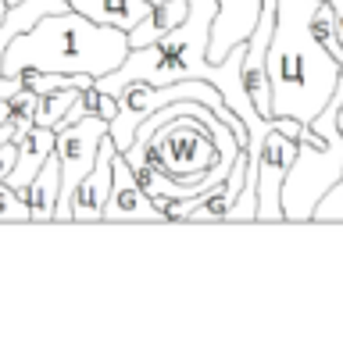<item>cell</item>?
Wrapping results in <instances>:
<instances>
[{"label": "cell", "instance_id": "1", "mask_svg": "<svg viewBox=\"0 0 343 364\" xmlns=\"http://www.w3.org/2000/svg\"><path fill=\"white\" fill-rule=\"evenodd\" d=\"M322 0H279L275 33L268 47V82H272V118L315 122L336 97L343 61L332 58L311 29Z\"/></svg>", "mask_w": 343, "mask_h": 364}, {"label": "cell", "instance_id": "2", "mask_svg": "<svg viewBox=\"0 0 343 364\" xmlns=\"http://www.w3.org/2000/svg\"><path fill=\"white\" fill-rule=\"evenodd\" d=\"M132 43L125 29L100 26L83 11L43 15L33 29L19 33L4 50V75L19 72H65V75H107L129 58Z\"/></svg>", "mask_w": 343, "mask_h": 364}, {"label": "cell", "instance_id": "3", "mask_svg": "<svg viewBox=\"0 0 343 364\" xmlns=\"http://www.w3.org/2000/svg\"><path fill=\"white\" fill-rule=\"evenodd\" d=\"M343 100H329L315 122H304L297 136V161L283 186L286 222H315L318 200L343 175V129H339Z\"/></svg>", "mask_w": 343, "mask_h": 364}, {"label": "cell", "instance_id": "4", "mask_svg": "<svg viewBox=\"0 0 343 364\" xmlns=\"http://www.w3.org/2000/svg\"><path fill=\"white\" fill-rule=\"evenodd\" d=\"M111 122L100 114H86L72 122L68 129L58 132V161H61V204H58V222H72V200L79 182L90 175V168L100 157V143L107 139Z\"/></svg>", "mask_w": 343, "mask_h": 364}, {"label": "cell", "instance_id": "5", "mask_svg": "<svg viewBox=\"0 0 343 364\" xmlns=\"http://www.w3.org/2000/svg\"><path fill=\"white\" fill-rule=\"evenodd\" d=\"M104 222H168L164 211L157 208V200L143 190L136 168L129 164V157L122 150L115 154V190L107 197Z\"/></svg>", "mask_w": 343, "mask_h": 364}, {"label": "cell", "instance_id": "6", "mask_svg": "<svg viewBox=\"0 0 343 364\" xmlns=\"http://www.w3.org/2000/svg\"><path fill=\"white\" fill-rule=\"evenodd\" d=\"M115 139L107 132V139L100 143V157L97 164L90 168V175L79 182L75 190V200H72V222H104V211H107V197L115 190Z\"/></svg>", "mask_w": 343, "mask_h": 364}, {"label": "cell", "instance_id": "7", "mask_svg": "<svg viewBox=\"0 0 343 364\" xmlns=\"http://www.w3.org/2000/svg\"><path fill=\"white\" fill-rule=\"evenodd\" d=\"M261 4L265 0H218V18L211 26V50L208 61H222L229 58V50L236 43H247L258 18H261Z\"/></svg>", "mask_w": 343, "mask_h": 364}, {"label": "cell", "instance_id": "8", "mask_svg": "<svg viewBox=\"0 0 343 364\" xmlns=\"http://www.w3.org/2000/svg\"><path fill=\"white\" fill-rule=\"evenodd\" d=\"M19 143V164H15V171H11V186L15 190H26L29 182L40 175V168L51 161V154L58 150V129H47V125H33L22 139H15Z\"/></svg>", "mask_w": 343, "mask_h": 364}, {"label": "cell", "instance_id": "9", "mask_svg": "<svg viewBox=\"0 0 343 364\" xmlns=\"http://www.w3.org/2000/svg\"><path fill=\"white\" fill-rule=\"evenodd\" d=\"M75 11H83L86 18L100 22V26H115V29H125L132 33L150 11L154 4L150 0H68Z\"/></svg>", "mask_w": 343, "mask_h": 364}, {"label": "cell", "instance_id": "10", "mask_svg": "<svg viewBox=\"0 0 343 364\" xmlns=\"http://www.w3.org/2000/svg\"><path fill=\"white\" fill-rule=\"evenodd\" d=\"M22 197L33 211V222H58V204H61V161H58V150L40 168V175L22 190Z\"/></svg>", "mask_w": 343, "mask_h": 364}, {"label": "cell", "instance_id": "11", "mask_svg": "<svg viewBox=\"0 0 343 364\" xmlns=\"http://www.w3.org/2000/svg\"><path fill=\"white\" fill-rule=\"evenodd\" d=\"M186 15H190V0H161V4H154V11L129 33L132 50H136V47H147V43H157L164 33L176 29Z\"/></svg>", "mask_w": 343, "mask_h": 364}, {"label": "cell", "instance_id": "12", "mask_svg": "<svg viewBox=\"0 0 343 364\" xmlns=\"http://www.w3.org/2000/svg\"><path fill=\"white\" fill-rule=\"evenodd\" d=\"M311 29H315V36L322 40V47H325L332 58H339V61H343V40H339L336 11H332L329 0H322V4H318V11H315V18H311Z\"/></svg>", "mask_w": 343, "mask_h": 364}, {"label": "cell", "instance_id": "13", "mask_svg": "<svg viewBox=\"0 0 343 364\" xmlns=\"http://www.w3.org/2000/svg\"><path fill=\"white\" fill-rule=\"evenodd\" d=\"M36 107H40V93L26 82V86L11 97V111H15V118H11V125H15V139H22V136L36 125Z\"/></svg>", "mask_w": 343, "mask_h": 364}, {"label": "cell", "instance_id": "14", "mask_svg": "<svg viewBox=\"0 0 343 364\" xmlns=\"http://www.w3.org/2000/svg\"><path fill=\"white\" fill-rule=\"evenodd\" d=\"M0 222H33V211L11 182H0Z\"/></svg>", "mask_w": 343, "mask_h": 364}, {"label": "cell", "instance_id": "15", "mask_svg": "<svg viewBox=\"0 0 343 364\" xmlns=\"http://www.w3.org/2000/svg\"><path fill=\"white\" fill-rule=\"evenodd\" d=\"M339 129H343V107H339ZM315 222H343V175H339L336 186L318 200V208H315Z\"/></svg>", "mask_w": 343, "mask_h": 364}, {"label": "cell", "instance_id": "16", "mask_svg": "<svg viewBox=\"0 0 343 364\" xmlns=\"http://www.w3.org/2000/svg\"><path fill=\"white\" fill-rule=\"evenodd\" d=\"M15 164H19V143L8 139L4 146H0V182H8V178H11Z\"/></svg>", "mask_w": 343, "mask_h": 364}, {"label": "cell", "instance_id": "17", "mask_svg": "<svg viewBox=\"0 0 343 364\" xmlns=\"http://www.w3.org/2000/svg\"><path fill=\"white\" fill-rule=\"evenodd\" d=\"M22 86H26V75L22 72L19 75H0V100H11Z\"/></svg>", "mask_w": 343, "mask_h": 364}, {"label": "cell", "instance_id": "18", "mask_svg": "<svg viewBox=\"0 0 343 364\" xmlns=\"http://www.w3.org/2000/svg\"><path fill=\"white\" fill-rule=\"evenodd\" d=\"M15 111H11V100H0V125H11Z\"/></svg>", "mask_w": 343, "mask_h": 364}, {"label": "cell", "instance_id": "19", "mask_svg": "<svg viewBox=\"0 0 343 364\" xmlns=\"http://www.w3.org/2000/svg\"><path fill=\"white\" fill-rule=\"evenodd\" d=\"M332 11H336V26H339V40H343V0H329Z\"/></svg>", "mask_w": 343, "mask_h": 364}, {"label": "cell", "instance_id": "20", "mask_svg": "<svg viewBox=\"0 0 343 364\" xmlns=\"http://www.w3.org/2000/svg\"><path fill=\"white\" fill-rule=\"evenodd\" d=\"M8 139H15V125H0V146H4Z\"/></svg>", "mask_w": 343, "mask_h": 364}, {"label": "cell", "instance_id": "21", "mask_svg": "<svg viewBox=\"0 0 343 364\" xmlns=\"http://www.w3.org/2000/svg\"><path fill=\"white\" fill-rule=\"evenodd\" d=\"M336 100H343V68H339V86H336Z\"/></svg>", "mask_w": 343, "mask_h": 364}, {"label": "cell", "instance_id": "22", "mask_svg": "<svg viewBox=\"0 0 343 364\" xmlns=\"http://www.w3.org/2000/svg\"><path fill=\"white\" fill-rule=\"evenodd\" d=\"M15 4H22V0H11V8H15Z\"/></svg>", "mask_w": 343, "mask_h": 364}, {"label": "cell", "instance_id": "23", "mask_svg": "<svg viewBox=\"0 0 343 364\" xmlns=\"http://www.w3.org/2000/svg\"><path fill=\"white\" fill-rule=\"evenodd\" d=\"M150 4H161V0H150Z\"/></svg>", "mask_w": 343, "mask_h": 364}]
</instances>
